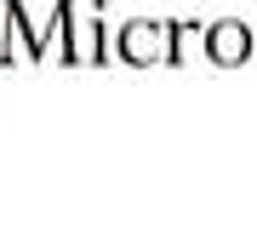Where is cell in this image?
<instances>
[{"instance_id": "cell-1", "label": "cell", "mask_w": 257, "mask_h": 252, "mask_svg": "<svg viewBox=\"0 0 257 252\" xmlns=\"http://www.w3.org/2000/svg\"><path fill=\"white\" fill-rule=\"evenodd\" d=\"M120 57H126V63H138V69L172 63V29L155 23V18H132L126 29H120Z\"/></svg>"}, {"instance_id": "cell-2", "label": "cell", "mask_w": 257, "mask_h": 252, "mask_svg": "<svg viewBox=\"0 0 257 252\" xmlns=\"http://www.w3.org/2000/svg\"><path fill=\"white\" fill-rule=\"evenodd\" d=\"M251 46H257V35H251L240 18H217V23L206 29V57H211V63H223V69L246 63V57H251Z\"/></svg>"}, {"instance_id": "cell-3", "label": "cell", "mask_w": 257, "mask_h": 252, "mask_svg": "<svg viewBox=\"0 0 257 252\" xmlns=\"http://www.w3.org/2000/svg\"><path fill=\"white\" fill-rule=\"evenodd\" d=\"M166 29H172V63H183V57H189V35H206L200 23H166Z\"/></svg>"}]
</instances>
